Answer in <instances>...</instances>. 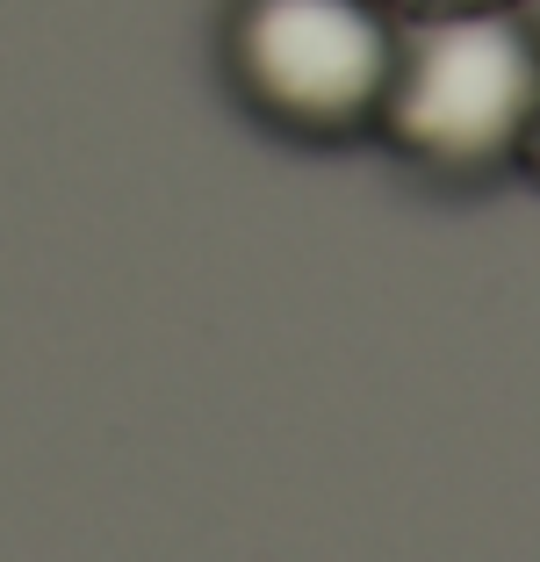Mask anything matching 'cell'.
I'll use <instances>...</instances> for the list:
<instances>
[{"instance_id": "obj_4", "label": "cell", "mask_w": 540, "mask_h": 562, "mask_svg": "<svg viewBox=\"0 0 540 562\" xmlns=\"http://www.w3.org/2000/svg\"><path fill=\"white\" fill-rule=\"evenodd\" d=\"M396 15H432V8H519V0H390Z\"/></svg>"}, {"instance_id": "obj_3", "label": "cell", "mask_w": 540, "mask_h": 562, "mask_svg": "<svg viewBox=\"0 0 540 562\" xmlns=\"http://www.w3.org/2000/svg\"><path fill=\"white\" fill-rule=\"evenodd\" d=\"M519 173L540 188V94H533V116H526V145H519Z\"/></svg>"}, {"instance_id": "obj_1", "label": "cell", "mask_w": 540, "mask_h": 562, "mask_svg": "<svg viewBox=\"0 0 540 562\" xmlns=\"http://www.w3.org/2000/svg\"><path fill=\"white\" fill-rule=\"evenodd\" d=\"M540 94V36L519 8H432L396 22V66L375 137L432 181L519 173L526 116Z\"/></svg>"}, {"instance_id": "obj_2", "label": "cell", "mask_w": 540, "mask_h": 562, "mask_svg": "<svg viewBox=\"0 0 540 562\" xmlns=\"http://www.w3.org/2000/svg\"><path fill=\"white\" fill-rule=\"evenodd\" d=\"M396 22L390 0H230L224 80L295 145H353L375 137Z\"/></svg>"}]
</instances>
